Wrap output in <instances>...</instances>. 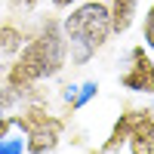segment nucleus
Returning a JSON list of instances; mask_svg holds the SVG:
<instances>
[{"mask_svg":"<svg viewBox=\"0 0 154 154\" xmlns=\"http://www.w3.org/2000/svg\"><path fill=\"white\" fill-rule=\"evenodd\" d=\"M68 62V43L62 34L59 22H46L37 37H31L28 43L19 49L16 62L6 68V83L16 89H31L37 80H49L56 77Z\"/></svg>","mask_w":154,"mask_h":154,"instance_id":"nucleus-1","label":"nucleus"},{"mask_svg":"<svg viewBox=\"0 0 154 154\" xmlns=\"http://www.w3.org/2000/svg\"><path fill=\"white\" fill-rule=\"evenodd\" d=\"M62 34L68 43V56L74 65H86L111 37V12L102 0H86V3L71 6V12L62 22Z\"/></svg>","mask_w":154,"mask_h":154,"instance_id":"nucleus-2","label":"nucleus"},{"mask_svg":"<svg viewBox=\"0 0 154 154\" xmlns=\"http://www.w3.org/2000/svg\"><path fill=\"white\" fill-rule=\"evenodd\" d=\"M12 126L25 130V136H28L25 139V151L28 154H56L62 133H65V123L40 108H31L22 117H12Z\"/></svg>","mask_w":154,"mask_h":154,"instance_id":"nucleus-3","label":"nucleus"},{"mask_svg":"<svg viewBox=\"0 0 154 154\" xmlns=\"http://www.w3.org/2000/svg\"><path fill=\"white\" fill-rule=\"evenodd\" d=\"M126 71L120 74V86L130 93L154 96V56L145 53V46H133L126 56Z\"/></svg>","mask_w":154,"mask_h":154,"instance_id":"nucleus-4","label":"nucleus"},{"mask_svg":"<svg viewBox=\"0 0 154 154\" xmlns=\"http://www.w3.org/2000/svg\"><path fill=\"white\" fill-rule=\"evenodd\" d=\"M111 12V34H126L139 16V0H108Z\"/></svg>","mask_w":154,"mask_h":154,"instance_id":"nucleus-5","label":"nucleus"},{"mask_svg":"<svg viewBox=\"0 0 154 154\" xmlns=\"http://www.w3.org/2000/svg\"><path fill=\"white\" fill-rule=\"evenodd\" d=\"M148 114H151V111H126V114H120V120L114 123V130H111V136H108V142L102 145V151L111 154V151H117L120 145H126V139H130L133 126L142 120V117H148Z\"/></svg>","mask_w":154,"mask_h":154,"instance_id":"nucleus-6","label":"nucleus"},{"mask_svg":"<svg viewBox=\"0 0 154 154\" xmlns=\"http://www.w3.org/2000/svg\"><path fill=\"white\" fill-rule=\"evenodd\" d=\"M126 148H130V154H154V117L151 114L133 126L130 139H126Z\"/></svg>","mask_w":154,"mask_h":154,"instance_id":"nucleus-7","label":"nucleus"},{"mask_svg":"<svg viewBox=\"0 0 154 154\" xmlns=\"http://www.w3.org/2000/svg\"><path fill=\"white\" fill-rule=\"evenodd\" d=\"M22 46H25V34L16 28V25H3V28H0V59L19 56Z\"/></svg>","mask_w":154,"mask_h":154,"instance_id":"nucleus-8","label":"nucleus"},{"mask_svg":"<svg viewBox=\"0 0 154 154\" xmlns=\"http://www.w3.org/2000/svg\"><path fill=\"white\" fill-rule=\"evenodd\" d=\"M99 93V86L93 83V80H86V83H74V86H68V93H65V102L77 111V108H83L89 99H93Z\"/></svg>","mask_w":154,"mask_h":154,"instance_id":"nucleus-9","label":"nucleus"},{"mask_svg":"<svg viewBox=\"0 0 154 154\" xmlns=\"http://www.w3.org/2000/svg\"><path fill=\"white\" fill-rule=\"evenodd\" d=\"M19 99H22V89H16V86H0V111H12V108H16L19 105Z\"/></svg>","mask_w":154,"mask_h":154,"instance_id":"nucleus-10","label":"nucleus"},{"mask_svg":"<svg viewBox=\"0 0 154 154\" xmlns=\"http://www.w3.org/2000/svg\"><path fill=\"white\" fill-rule=\"evenodd\" d=\"M142 40H145V46L151 49V56H154V3H151L148 12H145V22H142Z\"/></svg>","mask_w":154,"mask_h":154,"instance_id":"nucleus-11","label":"nucleus"},{"mask_svg":"<svg viewBox=\"0 0 154 154\" xmlns=\"http://www.w3.org/2000/svg\"><path fill=\"white\" fill-rule=\"evenodd\" d=\"M25 151V142L22 139H12V136H3L0 139V154H22Z\"/></svg>","mask_w":154,"mask_h":154,"instance_id":"nucleus-12","label":"nucleus"},{"mask_svg":"<svg viewBox=\"0 0 154 154\" xmlns=\"http://www.w3.org/2000/svg\"><path fill=\"white\" fill-rule=\"evenodd\" d=\"M9 130H12V117H6V114L0 111V139L9 136Z\"/></svg>","mask_w":154,"mask_h":154,"instance_id":"nucleus-13","label":"nucleus"},{"mask_svg":"<svg viewBox=\"0 0 154 154\" xmlns=\"http://www.w3.org/2000/svg\"><path fill=\"white\" fill-rule=\"evenodd\" d=\"M37 3H40V0H12V6H16V9H34Z\"/></svg>","mask_w":154,"mask_h":154,"instance_id":"nucleus-14","label":"nucleus"},{"mask_svg":"<svg viewBox=\"0 0 154 154\" xmlns=\"http://www.w3.org/2000/svg\"><path fill=\"white\" fill-rule=\"evenodd\" d=\"M80 0H53V6L56 9H71V6H77Z\"/></svg>","mask_w":154,"mask_h":154,"instance_id":"nucleus-15","label":"nucleus"},{"mask_svg":"<svg viewBox=\"0 0 154 154\" xmlns=\"http://www.w3.org/2000/svg\"><path fill=\"white\" fill-rule=\"evenodd\" d=\"M102 3H108V0H102Z\"/></svg>","mask_w":154,"mask_h":154,"instance_id":"nucleus-16","label":"nucleus"}]
</instances>
